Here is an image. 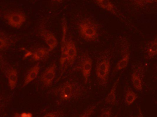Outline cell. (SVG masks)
<instances>
[{"label": "cell", "mask_w": 157, "mask_h": 117, "mask_svg": "<svg viewBox=\"0 0 157 117\" xmlns=\"http://www.w3.org/2000/svg\"><path fill=\"white\" fill-rule=\"evenodd\" d=\"M57 65L53 62L43 72L40 77V81L46 87H49L53 84L56 74Z\"/></svg>", "instance_id": "8"}, {"label": "cell", "mask_w": 157, "mask_h": 117, "mask_svg": "<svg viewBox=\"0 0 157 117\" xmlns=\"http://www.w3.org/2000/svg\"><path fill=\"white\" fill-rule=\"evenodd\" d=\"M146 58L151 59L157 55V35L149 42L145 47Z\"/></svg>", "instance_id": "14"}, {"label": "cell", "mask_w": 157, "mask_h": 117, "mask_svg": "<svg viewBox=\"0 0 157 117\" xmlns=\"http://www.w3.org/2000/svg\"><path fill=\"white\" fill-rule=\"evenodd\" d=\"M21 117H33V114L31 112H23L21 113Z\"/></svg>", "instance_id": "24"}, {"label": "cell", "mask_w": 157, "mask_h": 117, "mask_svg": "<svg viewBox=\"0 0 157 117\" xmlns=\"http://www.w3.org/2000/svg\"><path fill=\"white\" fill-rule=\"evenodd\" d=\"M111 54L110 50H105L97 58L95 73L97 81L102 87L107 86L111 69Z\"/></svg>", "instance_id": "2"}, {"label": "cell", "mask_w": 157, "mask_h": 117, "mask_svg": "<svg viewBox=\"0 0 157 117\" xmlns=\"http://www.w3.org/2000/svg\"><path fill=\"white\" fill-rule=\"evenodd\" d=\"M15 39L10 35L1 32L0 34V48L1 50H5L8 49L12 45L15 43Z\"/></svg>", "instance_id": "15"}, {"label": "cell", "mask_w": 157, "mask_h": 117, "mask_svg": "<svg viewBox=\"0 0 157 117\" xmlns=\"http://www.w3.org/2000/svg\"><path fill=\"white\" fill-rule=\"evenodd\" d=\"M13 117H21V113H18L16 112L13 115Z\"/></svg>", "instance_id": "26"}, {"label": "cell", "mask_w": 157, "mask_h": 117, "mask_svg": "<svg viewBox=\"0 0 157 117\" xmlns=\"http://www.w3.org/2000/svg\"><path fill=\"white\" fill-rule=\"evenodd\" d=\"M119 80H120V78L119 77L117 78L110 92L105 97V101L106 104L112 105H115L117 104L116 91Z\"/></svg>", "instance_id": "16"}, {"label": "cell", "mask_w": 157, "mask_h": 117, "mask_svg": "<svg viewBox=\"0 0 157 117\" xmlns=\"http://www.w3.org/2000/svg\"><path fill=\"white\" fill-rule=\"evenodd\" d=\"M84 86L78 81L68 80L52 90V93L61 102H68L78 98L84 94Z\"/></svg>", "instance_id": "1"}, {"label": "cell", "mask_w": 157, "mask_h": 117, "mask_svg": "<svg viewBox=\"0 0 157 117\" xmlns=\"http://www.w3.org/2000/svg\"><path fill=\"white\" fill-rule=\"evenodd\" d=\"M121 57L116 65L114 71L117 72L126 68L128 65L130 56V45L128 39L125 37H121L120 40Z\"/></svg>", "instance_id": "4"}, {"label": "cell", "mask_w": 157, "mask_h": 117, "mask_svg": "<svg viewBox=\"0 0 157 117\" xmlns=\"http://www.w3.org/2000/svg\"><path fill=\"white\" fill-rule=\"evenodd\" d=\"M67 62L70 66L73 65L77 56V50L75 43L71 38L67 40Z\"/></svg>", "instance_id": "13"}, {"label": "cell", "mask_w": 157, "mask_h": 117, "mask_svg": "<svg viewBox=\"0 0 157 117\" xmlns=\"http://www.w3.org/2000/svg\"><path fill=\"white\" fill-rule=\"evenodd\" d=\"M129 2L135 8L142 9L157 3V0H129Z\"/></svg>", "instance_id": "18"}, {"label": "cell", "mask_w": 157, "mask_h": 117, "mask_svg": "<svg viewBox=\"0 0 157 117\" xmlns=\"http://www.w3.org/2000/svg\"><path fill=\"white\" fill-rule=\"evenodd\" d=\"M62 35L61 42V54H60V64L61 67H63L66 61H67V25L66 20L62 23Z\"/></svg>", "instance_id": "10"}, {"label": "cell", "mask_w": 157, "mask_h": 117, "mask_svg": "<svg viewBox=\"0 0 157 117\" xmlns=\"http://www.w3.org/2000/svg\"><path fill=\"white\" fill-rule=\"evenodd\" d=\"M138 95L131 88H128L125 94L124 101L128 106L132 105L137 98Z\"/></svg>", "instance_id": "20"}, {"label": "cell", "mask_w": 157, "mask_h": 117, "mask_svg": "<svg viewBox=\"0 0 157 117\" xmlns=\"http://www.w3.org/2000/svg\"><path fill=\"white\" fill-rule=\"evenodd\" d=\"M54 1H56V2H61L62 0H54Z\"/></svg>", "instance_id": "27"}, {"label": "cell", "mask_w": 157, "mask_h": 117, "mask_svg": "<svg viewBox=\"0 0 157 117\" xmlns=\"http://www.w3.org/2000/svg\"><path fill=\"white\" fill-rule=\"evenodd\" d=\"M2 17L8 24L15 28H20L26 21V15L21 11L5 12L2 15Z\"/></svg>", "instance_id": "5"}, {"label": "cell", "mask_w": 157, "mask_h": 117, "mask_svg": "<svg viewBox=\"0 0 157 117\" xmlns=\"http://www.w3.org/2000/svg\"><path fill=\"white\" fill-rule=\"evenodd\" d=\"M4 74L8 80L9 87L12 90L16 88L18 80L17 69L13 67L7 66L4 68Z\"/></svg>", "instance_id": "11"}, {"label": "cell", "mask_w": 157, "mask_h": 117, "mask_svg": "<svg viewBox=\"0 0 157 117\" xmlns=\"http://www.w3.org/2000/svg\"><path fill=\"white\" fill-rule=\"evenodd\" d=\"M49 49L44 47L39 48L33 54V59L36 61L42 60L49 55Z\"/></svg>", "instance_id": "19"}, {"label": "cell", "mask_w": 157, "mask_h": 117, "mask_svg": "<svg viewBox=\"0 0 157 117\" xmlns=\"http://www.w3.org/2000/svg\"><path fill=\"white\" fill-rule=\"evenodd\" d=\"M99 103L94 105L91 106L89 108H87L83 112L82 114L80 115V117H90L94 112V110L96 108L97 106H98Z\"/></svg>", "instance_id": "21"}, {"label": "cell", "mask_w": 157, "mask_h": 117, "mask_svg": "<svg viewBox=\"0 0 157 117\" xmlns=\"http://www.w3.org/2000/svg\"><path fill=\"white\" fill-rule=\"evenodd\" d=\"M78 27L80 36L83 40L89 42H96L99 40V26L92 19H82Z\"/></svg>", "instance_id": "3"}, {"label": "cell", "mask_w": 157, "mask_h": 117, "mask_svg": "<svg viewBox=\"0 0 157 117\" xmlns=\"http://www.w3.org/2000/svg\"><path fill=\"white\" fill-rule=\"evenodd\" d=\"M112 110L110 107H106L102 109L99 117H112Z\"/></svg>", "instance_id": "23"}, {"label": "cell", "mask_w": 157, "mask_h": 117, "mask_svg": "<svg viewBox=\"0 0 157 117\" xmlns=\"http://www.w3.org/2000/svg\"><path fill=\"white\" fill-rule=\"evenodd\" d=\"M138 113L139 114L138 115L137 117H145L142 113V111H141V109L140 107H138Z\"/></svg>", "instance_id": "25"}, {"label": "cell", "mask_w": 157, "mask_h": 117, "mask_svg": "<svg viewBox=\"0 0 157 117\" xmlns=\"http://www.w3.org/2000/svg\"><path fill=\"white\" fill-rule=\"evenodd\" d=\"M93 1L99 7L111 13V14L120 19L127 25L129 26L135 28V27L131 24L129 20L124 16V15L120 12V10H119V9L110 0H93Z\"/></svg>", "instance_id": "6"}, {"label": "cell", "mask_w": 157, "mask_h": 117, "mask_svg": "<svg viewBox=\"0 0 157 117\" xmlns=\"http://www.w3.org/2000/svg\"><path fill=\"white\" fill-rule=\"evenodd\" d=\"M118 113H117L116 115H115V116L114 117H118Z\"/></svg>", "instance_id": "28"}, {"label": "cell", "mask_w": 157, "mask_h": 117, "mask_svg": "<svg viewBox=\"0 0 157 117\" xmlns=\"http://www.w3.org/2000/svg\"><path fill=\"white\" fill-rule=\"evenodd\" d=\"M79 67L82 73L84 83L87 84L92 68L93 60L88 53H84L80 58Z\"/></svg>", "instance_id": "7"}, {"label": "cell", "mask_w": 157, "mask_h": 117, "mask_svg": "<svg viewBox=\"0 0 157 117\" xmlns=\"http://www.w3.org/2000/svg\"><path fill=\"white\" fill-rule=\"evenodd\" d=\"M39 34L48 47L50 52L53 51L58 45V41L55 35L45 27L40 28Z\"/></svg>", "instance_id": "9"}, {"label": "cell", "mask_w": 157, "mask_h": 117, "mask_svg": "<svg viewBox=\"0 0 157 117\" xmlns=\"http://www.w3.org/2000/svg\"><path fill=\"white\" fill-rule=\"evenodd\" d=\"M40 69V66L39 63L36 64L29 69L25 78L23 87L28 85L29 83H31L37 77L39 74Z\"/></svg>", "instance_id": "17"}, {"label": "cell", "mask_w": 157, "mask_h": 117, "mask_svg": "<svg viewBox=\"0 0 157 117\" xmlns=\"http://www.w3.org/2000/svg\"><path fill=\"white\" fill-rule=\"evenodd\" d=\"M143 69L144 67L142 65H138L134 69L131 74V79L132 84L135 89L138 91H141L143 89L140 73L143 72Z\"/></svg>", "instance_id": "12"}, {"label": "cell", "mask_w": 157, "mask_h": 117, "mask_svg": "<svg viewBox=\"0 0 157 117\" xmlns=\"http://www.w3.org/2000/svg\"><path fill=\"white\" fill-rule=\"evenodd\" d=\"M43 117H65V115L62 111L57 110L48 112Z\"/></svg>", "instance_id": "22"}]
</instances>
